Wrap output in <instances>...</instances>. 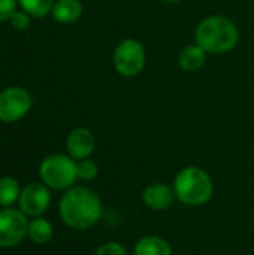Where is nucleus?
<instances>
[{
  "instance_id": "obj_1",
  "label": "nucleus",
  "mask_w": 254,
  "mask_h": 255,
  "mask_svg": "<svg viewBox=\"0 0 254 255\" xmlns=\"http://www.w3.org/2000/svg\"><path fill=\"white\" fill-rule=\"evenodd\" d=\"M103 214V205L97 193L87 187H70L58 202L61 221L73 230L94 227Z\"/></svg>"
},
{
  "instance_id": "obj_2",
  "label": "nucleus",
  "mask_w": 254,
  "mask_h": 255,
  "mask_svg": "<svg viewBox=\"0 0 254 255\" xmlns=\"http://www.w3.org/2000/svg\"><path fill=\"white\" fill-rule=\"evenodd\" d=\"M240 39L235 22L226 16L214 15L199 22L196 28V43L211 54H223L232 51Z\"/></svg>"
},
{
  "instance_id": "obj_3",
  "label": "nucleus",
  "mask_w": 254,
  "mask_h": 255,
  "mask_svg": "<svg viewBox=\"0 0 254 255\" xmlns=\"http://www.w3.org/2000/svg\"><path fill=\"white\" fill-rule=\"evenodd\" d=\"M175 197L187 206H202L214 194L211 176L201 167L189 166L180 170L174 179Z\"/></svg>"
},
{
  "instance_id": "obj_4",
  "label": "nucleus",
  "mask_w": 254,
  "mask_h": 255,
  "mask_svg": "<svg viewBox=\"0 0 254 255\" xmlns=\"http://www.w3.org/2000/svg\"><path fill=\"white\" fill-rule=\"evenodd\" d=\"M42 182L55 191H66L73 187L76 176V160L64 154H51L42 160L39 166Z\"/></svg>"
},
{
  "instance_id": "obj_5",
  "label": "nucleus",
  "mask_w": 254,
  "mask_h": 255,
  "mask_svg": "<svg viewBox=\"0 0 254 255\" xmlns=\"http://www.w3.org/2000/svg\"><path fill=\"white\" fill-rule=\"evenodd\" d=\"M114 67L126 78H133L145 67V49L135 39H124L114 51Z\"/></svg>"
},
{
  "instance_id": "obj_6",
  "label": "nucleus",
  "mask_w": 254,
  "mask_h": 255,
  "mask_svg": "<svg viewBox=\"0 0 254 255\" xmlns=\"http://www.w3.org/2000/svg\"><path fill=\"white\" fill-rule=\"evenodd\" d=\"M27 215L19 209L4 208L0 211V248H13L27 236Z\"/></svg>"
},
{
  "instance_id": "obj_7",
  "label": "nucleus",
  "mask_w": 254,
  "mask_h": 255,
  "mask_svg": "<svg viewBox=\"0 0 254 255\" xmlns=\"http://www.w3.org/2000/svg\"><path fill=\"white\" fill-rule=\"evenodd\" d=\"M31 108V96L21 87H10L0 93V121L15 123L27 115Z\"/></svg>"
},
{
  "instance_id": "obj_8",
  "label": "nucleus",
  "mask_w": 254,
  "mask_h": 255,
  "mask_svg": "<svg viewBox=\"0 0 254 255\" xmlns=\"http://www.w3.org/2000/svg\"><path fill=\"white\" fill-rule=\"evenodd\" d=\"M49 203H51V193L43 182L27 184L21 190L18 199L19 211L31 218H37L43 215L48 211Z\"/></svg>"
},
{
  "instance_id": "obj_9",
  "label": "nucleus",
  "mask_w": 254,
  "mask_h": 255,
  "mask_svg": "<svg viewBox=\"0 0 254 255\" xmlns=\"http://www.w3.org/2000/svg\"><path fill=\"white\" fill-rule=\"evenodd\" d=\"M94 148H96V137L93 131L85 127H78L72 130L66 139L67 154L76 161L88 158L93 154Z\"/></svg>"
},
{
  "instance_id": "obj_10",
  "label": "nucleus",
  "mask_w": 254,
  "mask_h": 255,
  "mask_svg": "<svg viewBox=\"0 0 254 255\" xmlns=\"http://www.w3.org/2000/svg\"><path fill=\"white\" fill-rule=\"evenodd\" d=\"M175 199L174 188L163 182L151 184L142 191V202L151 211H166Z\"/></svg>"
},
{
  "instance_id": "obj_11",
  "label": "nucleus",
  "mask_w": 254,
  "mask_h": 255,
  "mask_svg": "<svg viewBox=\"0 0 254 255\" xmlns=\"http://www.w3.org/2000/svg\"><path fill=\"white\" fill-rule=\"evenodd\" d=\"M51 15L60 24H72L82 15V4L79 0H57Z\"/></svg>"
},
{
  "instance_id": "obj_12",
  "label": "nucleus",
  "mask_w": 254,
  "mask_h": 255,
  "mask_svg": "<svg viewBox=\"0 0 254 255\" xmlns=\"http://www.w3.org/2000/svg\"><path fill=\"white\" fill-rule=\"evenodd\" d=\"M133 255H172V247L163 238L144 236L135 244Z\"/></svg>"
},
{
  "instance_id": "obj_13",
  "label": "nucleus",
  "mask_w": 254,
  "mask_h": 255,
  "mask_svg": "<svg viewBox=\"0 0 254 255\" xmlns=\"http://www.w3.org/2000/svg\"><path fill=\"white\" fill-rule=\"evenodd\" d=\"M205 60H207V52L196 43V45L186 46L180 52L178 64L186 72H198L199 69L204 67Z\"/></svg>"
},
{
  "instance_id": "obj_14",
  "label": "nucleus",
  "mask_w": 254,
  "mask_h": 255,
  "mask_svg": "<svg viewBox=\"0 0 254 255\" xmlns=\"http://www.w3.org/2000/svg\"><path fill=\"white\" fill-rule=\"evenodd\" d=\"M52 235H54V229H52V224L48 220H45L42 217H37V218H33L28 223L27 238L34 245L48 244L52 239Z\"/></svg>"
},
{
  "instance_id": "obj_15",
  "label": "nucleus",
  "mask_w": 254,
  "mask_h": 255,
  "mask_svg": "<svg viewBox=\"0 0 254 255\" xmlns=\"http://www.w3.org/2000/svg\"><path fill=\"white\" fill-rule=\"evenodd\" d=\"M21 194L19 184L16 179L10 176H4L0 179V206L10 208L15 202H18Z\"/></svg>"
},
{
  "instance_id": "obj_16",
  "label": "nucleus",
  "mask_w": 254,
  "mask_h": 255,
  "mask_svg": "<svg viewBox=\"0 0 254 255\" xmlns=\"http://www.w3.org/2000/svg\"><path fill=\"white\" fill-rule=\"evenodd\" d=\"M18 1L22 10H25L28 15L36 18H42L48 15L55 3L54 0H18Z\"/></svg>"
},
{
  "instance_id": "obj_17",
  "label": "nucleus",
  "mask_w": 254,
  "mask_h": 255,
  "mask_svg": "<svg viewBox=\"0 0 254 255\" xmlns=\"http://www.w3.org/2000/svg\"><path fill=\"white\" fill-rule=\"evenodd\" d=\"M97 173H99V167L93 160L85 158V160L76 161V176H78V179H81V181H93L97 176Z\"/></svg>"
},
{
  "instance_id": "obj_18",
  "label": "nucleus",
  "mask_w": 254,
  "mask_h": 255,
  "mask_svg": "<svg viewBox=\"0 0 254 255\" xmlns=\"http://www.w3.org/2000/svg\"><path fill=\"white\" fill-rule=\"evenodd\" d=\"M94 255H127V250L120 242H106L96 250Z\"/></svg>"
},
{
  "instance_id": "obj_19",
  "label": "nucleus",
  "mask_w": 254,
  "mask_h": 255,
  "mask_svg": "<svg viewBox=\"0 0 254 255\" xmlns=\"http://www.w3.org/2000/svg\"><path fill=\"white\" fill-rule=\"evenodd\" d=\"M10 24L16 30H25L30 25V15L25 10H15L10 16Z\"/></svg>"
},
{
  "instance_id": "obj_20",
  "label": "nucleus",
  "mask_w": 254,
  "mask_h": 255,
  "mask_svg": "<svg viewBox=\"0 0 254 255\" xmlns=\"http://www.w3.org/2000/svg\"><path fill=\"white\" fill-rule=\"evenodd\" d=\"M18 0H0V21H7L16 10Z\"/></svg>"
},
{
  "instance_id": "obj_21",
  "label": "nucleus",
  "mask_w": 254,
  "mask_h": 255,
  "mask_svg": "<svg viewBox=\"0 0 254 255\" xmlns=\"http://www.w3.org/2000/svg\"><path fill=\"white\" fill-rule=\"evenodd\" d=\"M163 1H168V3H177V1H181V0H163Z\"/></svg>"
}]
</instances>
